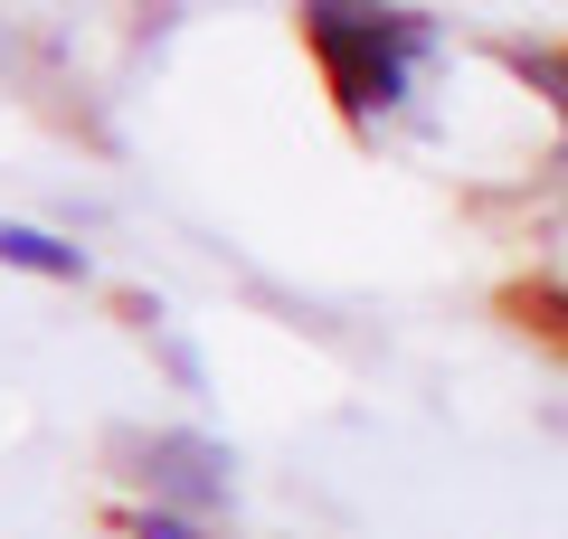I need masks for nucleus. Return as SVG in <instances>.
I'll return each mask as SVG.
<instances>
[{
  "mask_svg": "<svg viewBox=\"0 0 568 539\" xmlns=\"http://www.w3.org/2000/svg\"><path fill=\"white\" fill-rule=\"evenodd\" d=\"M152 350H162V359H171V379H181V388H190V398H209V369H200V350H190V340H181V332H152Z\"/></svg>",
  "mask_w": 568,
  "mask_h": 539,
  "instance_id": "nucleus-4",
  "label": "nucleus"
},
{
  "mask_svg": "<svg viewBox=\"0 0 568 539\" xmlns=\"http://www.w3.org/2000/svg\"><path fill=\"white\" fill-rule=\"evenodd\" d=\"M0 265L48 275V284H85V275H95V256H85V246L48 237V227H20V218H0Z\"/></svg>",
  "mask_w": 568,
  "mask_h": 539,
  "instance_id": "nucleus-3",
  "label": "nucleus"
},
{
  "mask_svg": "<svg viewBox=\"0 0 568 539\" xmlns=\"http://www.w3.org/2000/svg\"><path fill=\"white\" fill-rule=\"evenodd\" d=\"M123 464H133V482L152 492V511H227V492H237V455H227L219 436H200V426H181V436H123Z\"/></svg>",
  "mask_w": 568,
  "mask_h": 539,
  "instance_id": "nucleus-2",
  "label": "nucleus"
},
{
  "mask_svg": "<svg viewBox=\"0 0 568 539\" xmlns=\"http://www.w3.org/2000/svg\"><path fill=\"white\" fill-rule=\"evenodd\" d=\"M133 539H209V530H200L190 511H142V520H133Z\"/></svg>",
  "mask_w": 568,
  "mask_h": 539,
  "instance_id": "nucleus-5",
  "label": "nucleus"
},
{
  "mask_svg": "<svg viewBox=\"0 0 568 539\" xmlns=\"http://www.w3.org/2000/svg\"><path fill=\"white\" fill-rule=\"evenodd\" d=\"M294 20H304V48L342 95V114H388L407 95V67L436 48V20L398 0H304Z\"/></svg>",
  "mask_w": 568,
  "mask_h": 539,
  "instance_id": "nucleus-1",
  "label": "nucleus"
}]
</instances>
